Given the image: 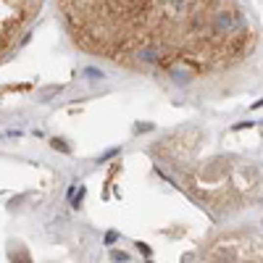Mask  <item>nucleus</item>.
Here are the masks:
<instances>
[{
  "label": "nucleus",
  "instance_id": "39448f33",
  "mask_svg": "<svg viewBox=\"0 0 263 263\" xmlns=\"http://www.w3.org/2000/svg\"><path fill=\"white\" fill-rule=\"evenodd\" d=\"M111 258H113V261H126V253H119V250H113V253H111Z\"/></svg>",
  "mask_w": 263,
  "mask_h": 263
},
{
  "label": "nucleus",
  "instance_id": "f03ea898",
  "mask_svg": "<svg viewBox=\"0 0 263 263\" xmlns=\"http://www.w3.org/2000/svg\"><path fill=\"white\" fill-rule=\"evenodd\" d=\"M84 76H90V79H103V71L100 69H84Z\"/></svg>",
  "mask_w": 263,
  "mask_h": 263
},
{
  "label": "nucleus",
  "instance_id": "7ed1b4c3",
  "mask_svg": "<svg viewBox=\"0 0 263 263\" xmlns=\"http://www.w3.org/2000/svg\"><path fill=\"white\" fill-rule=\"evenodd\" d=\"M16 253H19V258H16V255H11L13 263H32V261H29V255H26L24 250H16Z\"/></svg>",
  "mask_w": 263,
  "mask_h": 263
},
{
  "label": "nucleus",
  "instance_id": "20e7f679",
  "mask_svg": "<svg viewBox=\"0 0 263 263\" xmlns=\"http://www.w3.org/2000/svg\"><path fill=\"white\" fill-rule=\"evenodd\" d=\"M58 92H61V87H50V90H45V92H42V97H45V100H48V97L58 95Z\"/></svg>",
  "mask_w": 263,
  "mask_h": 263
},
{
  "label": "nucleus",
  "instance_id": "423d86ee",
  "mask_svg": "<svg viewBox=\"0 0 263 263\" xmlns=\"http://www.w3.org/2000/svg\"><path fill=\"white\" fill-rule=\"evenodd\" d=\"M116 237H119L116 232H108V234H105V242H108V245H113V242H116Z\"/></svg>",
  "mask_w": 263,
  "mask_h": 263
},
{
  "label": "nucleus",
  "instance_id": "0eeeda50",
  "mask_svg": "<svg viewBox=\"0 0 263 263\" xmlns=\"http://www.w3.org/2000/svg\"><path fill=\"white\" fill-rule=\"evenodd\" d=\"M137 247H140V253H142V255H150V247H147V245H142V242H140Z\"/></svg>",
  "mask_w": 263,
  "mask_h": 263
},
{
  "label": "nucleus",
  "instance_id": "f257e3e1",
  "mask_svg": "<svg viewBox=\"0 0 263 263\" xmlns=\"http://www.w3.org/2000/svg\"><path fill=\"white\" fill-rule=\"evenodd\" d=\"M50 145L55 147V150H61V153H71V147L66 145V140H58V137H55V140L50 142Z\"/></svg>",
  "mask_w": 263,
  "mask_h": 263
},
{
  "label": "nucleus",
  "instance_id": "6e6552de",
  "mask_svg": "<svg viewBox=\"0 0 263 263\" xmlns=\"http://www.w3.org/2000/svg\"><path fill=\"white\" fill-rule=\"evenodd\" d=\"M116 153H119V150H108V153H105L103 158H100V163H103V161H108V158H113V155H116Z\"/></svg>",
  "mask_w": 263,
  "mask_h": 263
}]
</instances>
